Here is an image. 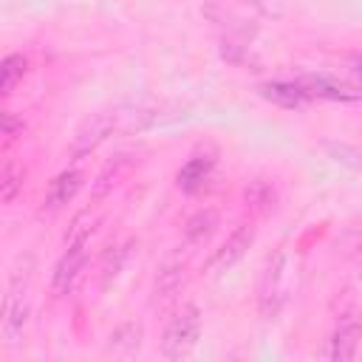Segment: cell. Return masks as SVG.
Returning a JSON list of instances; mask_svg holds the SVG:
<instances>
[{
  "instance_id": "obj_1",
  "label": "cell",
  "mask_w": 362,
  "mask_h": 362,
  "mask_svg": "<svg viewBox=\"0 0 362 362\" xmlns=\"http://www.w3.org/2000/svg\"><path fill=\"white\" fill-rule=\"evenodd\" d=\"M90 232H93V226L85 223V218H76V221H74V229H71V235L65 238V252L59 255V260H57V266H54V280H51V286H54L57 294H68L71 286L76 283V277H79V272H82V266H85V260H88V240H90Z\"/></svg>"
},
{
  "instance_id": "obj_2",
  "label": "cell",
  "mask_w": 362,
  "mask_h": 362,
  "mask_svg": "<svg viewBox=\"0 0 362 362\" xmlns=\"http://www.w3.org/2000/svg\"><path fill=\"white\" fill-rule=\"evenodd\" d=\"M201 339V311L195 305H184L161 334V354L167 359H184L195 351Z\"/></svg>"
},
{
  "instance_id": "obj_3",
  "label": "cell",
  "mask_w": 362,
  "mask_h": 362,
  "mask_svg": "<svg viewBox=\"0 0 362 362\" xmlns=\"http://www.w3.org/2000/svg\"><path fill=\"white\" fill-rule=\"evenodd\" d=\"M300 88L305 90L308 99H328V102H359L362 99V88L342 82L337 76H325V74H311V76H300L297 79Z\"/></svg>"
},
{
  "instance_id": "obj_4",
  "label": "cell",
  "mask_w": 362,
  "mask_h": 362,
  "mask_svg": "<svg viewBox=\"0 0 362 362\" xmlns=\"http://www.w3.org/2000/svg\"><path fill=\"white\" fill-rule=\"evenodd\" d=\"M359 339H362V325H359L354 317H345V320H339V325H337V328L331 331V337L325 339L322 356L331 359V362H348V359L356 356Z\"/></svg>"
},
{
  "instance_id": "obj_5",
  "label": "cell",
  "mask_w": 362,
  "mask_h": 362,
  "mask_svg": "<svg viewBox=\"0 0 362 362\" xmlns=\"http://www.w3.org/2000/svg\"><path fill=\"white\" fill-rule=\"evenodd\" d=\"M283 263H286V255L277 252L269 266L263 269V283H260V314L266 320H274L280 305H283Z\"/></svg>"
},
{
  "instance_id": "obj_6",
  "label": "cell",
  "mask_w": 362,
  "mask_h": 362,
  "mask_svg": "<svg viewBox=\"0 0 362 362\" xmlns=\"http://www.w3.org/2000/svg\"><path fill=\"white\" fill-rule=\"evenodd\" d=\"M184 277H187V260L181 255H170L161 266H158V274L153 280V300L158 305L170 303L178 297L181 286H184Z\"/></svg>"
},
{
  "instance_id": "obj_7",
  "label": "cell",
  "mask_w": 362,
  "mask_h": 362,
  "mask_svg": "<svg viewBox=\"0 0 362 362\" xmlns=\"http://www.w3.org/2000/svg\"><path fill=\"white\" fill-rule=\"evenodd\" d=\"M252 240H255V226H252V223L235 226V232L215 249V255H212V260H209V269H218V272L232 269V266L249 252Z\"/></svg>"
},
{
  "instance_id": "obj_8",
  "label": "cell",
  "mask_w": 362,
  "mask_h": 362,
  "mask_svg": "<svg viewBox=\"0 0 362 362\" xmlns=\"http://www.w3.org/2000/svg\"><path fill=\"white\" fill-rule=\"evenodd\" d=\"M28 320V300H25V286L20 288L17 277L8 288L6 305H3V334L8 342H17V337L23 334V325Z\"/></svg>"
},
{
  "instance_id": "obj_9",
  "label": "cell",
  "mask_w": 362,
  "mask_h": 362,
  "mask_svg": "<svg viewBox=\"0 0 362 362\" xmlns=\"http://www.w3.org/2000/svg\"><path fill=\"white\" fill-rule=\"evenodd\" d=\"M79 187H82V173H79V170H65V173H59V175L51 181L48 192H45L42 212H59L65 204L74 201V195L79 192Z\"/></svg>"
},
{
  "instance_id": "obj_10",
  "label": "cell",
  "mask_w": 362,
  "mask_h": 362,
  "mask_svg": "<svg viewBox=\"0 0 362 362\" xmlns=\"http://www.w3.org/2000/svg\"><path fill=\"white\" fill-rule=\"evenodd\" d=\"M260 96H263V99H269L272 105H280V107H288V110L303 107V105L308 102V96H305V90L300 88V82H297V79L263 82V85H260Z\"/></svg>"
},
{
  "instance_id": "obj_11",
  "label": "cell",
  "mask_w": 362,
  "mask_h": 362,
  "mask_svg": "<svg viewBox=\"0 0 362 362\" xmlns=\"http://www.w3.org/2000/svg\"><path fill=\"white\" fill-rule=\"evenodd\" d=\"M215 167V156L212 153H195L187 158V164L178 170V187L184 192H198L204 187V181L209 178Z\"/></svg>"
},
{
  "instance_id": "obj_12",
  "label": "cell",
  "mask_w": 362,
  "mask_h": 362,
  "mask_svg": "<svg viewBox=\"0 0 362 362\" xmlns=\"http://www.w3.org/2000/svg\"><path fill=\"white\" fill-rule=\"evenodd\" d=\"M110 127H113V119H110V116H93V119L76 133V139H74V144H71V156H74V158H82V156H88L90 150H96L99 141H105V136L110 133Z\"/></svg>"
},
{
  "instance_id": "obj_13",
  "label": "cell",
  "mask_w": 362,
  "mask_h": 362,
  "mask_svg": "<svg viewBox=\"0 0 362 362\" xmlns=\"http://www.w3.org/2000/svg\"><path fill=\"white\" fill-rule=\"evenodd\" d=\"M130 167V156L127 153H119V156H113L102 170H99V175H96V181H93V192H90V198L93 201H102L116 184H119V178H122V173Z\"/></svg>"
},
{
  "instance_id": "obj_14",
  "label": "cell",
  "mask_w": 362,
  "mask_h": 362,
  "mask_svg": "<svg viewBox=\"0 0 362 362\" xmlns=\"http://www.w3.org/2000/svg\"><path fill=\"white\" fill-rule=\"evenodd\" d=\"M215 226H218V212H215V209H198V212L187 221V226H184V240H187V246H201V243H206L209 235L215 232Z\"/></svg>"
},
{
  "instance_id": "obj_15",
  "label": "cell",
  "mask_w": 362,
  "mask_h": 362,
  "mask_svg": "<svg viewBox=\"0 0 362 362\" xmlns=\"http://www.w3.org/2000/svg\"><path fill=\"white\" fill-rule=\"evenodd\" d=\"M243 201H246V206L255 209V212H272L277 195H274V187H272L269 181L252 178V181L243 187Z\"/></svg>"
},
{
  "instance_id": "obj_16",
  "label": "cell",
  "mask_w": 362,
  "mask_h": 362,
  "mask_svg": "<svg viewBox=\"0 0 362 362\" xmlns=\"http://www.w3.org/2000/svg\"><path fill=\"white\" fill-rule=\"evenodd\" d=\"M110 342H107V348L113 351V354H133V351H139V345H141V325L139 322H122L119 328H113V334L107 337Z\"/></svg>"
},
{
  "instance_id": "obj_17",
  "label": "cell",
  "mask_w": 362,
  "mask_h": 362,
  "mask_svg": "<svg viewBox=\"0 0 362 362\" xmlns=\"http://www.w3.org/2000/svg\"><path fill=\"white\" fill-rule=\"evenodd\" d=\"M23 178H25V170H23L14 158H6L3 173H0V198H3V204H11V201L20 195Z\"/></svg>"
},
{
  "instance_id": "obj_18",
  "label": "cell",
  "mask_w": 362,
  "mask_h": 362,
  "mask_svg": "<svg viewBox=\"0 0 362 362\" xmlns=\"http://www.w3.org/2000/svg\"><path fill=\"white\" fill-rule=\"evenodd\" d=\"M23 74H25V57L23 54H8L0 65V90L11 93L14 85L23 79Z\"/></svg>"
},
{
  "instance_id": "obj_19",
  "label": "cell",
  "mask_w": 362,
  "mask_h": 362,
  "mask_svg": "<svg viewBox=\"0 0 362 362\" xmlns=\"http://www.w3.org/2000/svg\"><path fill=\"white\" fill-rule=\"evenodd\" d=\"M127 255H130V249H127V246H116L113 252H107V255H105V263H102V286H110V283L119 277V272H122V266H124Z\"/></svg>"
},
{
  "instance_id": "obj_20",
  "label": "cell",
  "mask_w": 362,
  "mask_h": 362,
  "mask_svg": "<svg viewBox=\"0 0 362 362\" xmlns=\"http://www.w3.org/2000/svg\"><path fill=\"white\" fill-rule=\"evenodd\" d=\"M325 150L345 167H354V170H362V150L359 147H351V144H325Z\"/></svg>"
},
{
  "instance_id": "obj_21",
  "label": "cell",
  "mask_w": 362,
  "mask_h": 362,
  "mask_svg": "<svg viewBox=\"0 0 362 362\" xmlns=\"http://www.w3.org/2000/svg\"><path fill=\"white\" fill-rule=\"evenodd\" d=\"M17 136H23V119H17L11 110L3 113V141L11 144Z\"/></svg>"
},
{
  "instance_id": "obj_22",
  "label": "cell",
  "mask_w": 362,
  "mask_h": 362,
  "mask_svg": "<svg viewBox=\"0 0 362 362\" xmlns=\"http://www.w3.org/2000/svg\"><path fill=\"white\" fill-rule=\"evenodd\" d=\"M351 71H354V74H356V76H359V79H362V54H359V57H354V59H351Z\"/></svg>"
}]
</instances>
